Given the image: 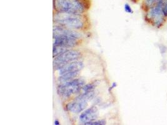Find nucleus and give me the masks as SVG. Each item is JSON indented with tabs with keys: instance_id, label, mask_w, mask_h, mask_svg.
<instances>
[{
	"instance_id": "f257e3e1",
	"label": "nucleus",
	"mask_w": 167,
	"mask_h": 125,
	"mask_svg": "<svg viewBox=\"0 0 167 125\" xmlns=\"http://www.w3.org/2000/svg\"><path fill=\"white\" fill-rule=\"evenodd\" d=\"M54 21L61 26L70 29H81L84 26L80 15L58 12L54 16Z\"/></svg>"
},
{
	"instance_id": "f03ea898",
	"label": "nucleus",
	"mask_w": 167,
	"mask_h": 125,
	"mask_svg": "<svg viewBox=\"0 0 167 125\" xmlns=\"http://www.w3.org/2000/svg\"><path fill=\"white\" fill-rule=\"evenodd\" d=\"M145 18L146 22L155 29H161L165 26L167 22V19L163 15L161 0L153 6L145 11Z\"/></svg>"
},
{
	"instance_id": "7ed1b4c3",
	"label": "nucleus",
	"mask_w": 167,
	"mask_h": 125,
	"mask_svg": "<svg viewBox=\"0 0 167 125\" xmlns=\"http://www.w3.org/2000/svg\"><path fill=\"white\" fill-rule=\"evenodd\" d=\"M85 82L80 78H75L68 81L61 83L57 86V93L60 96L69 98L75 94L78 93L82 90Z\"/></svg>"
},
{
	"instance_id": "20e7f679",
	"label": "nucleus",
	"mask_w": 167,
	"mask_h": 125,
	"mask_svg": "<svg viewBox=\"0 0 167 125\" xmlns=\"http://www.w3.org/2000/svg\"><path fill=\"white\" fill-rule=\"evenodd\" d=\"M53 4L58 12L80 15L85 11V7L80 0H54Z\"/></svg>"
},
{
	"instance_id": "39448f33",
	"label": "nucleus",
	"mask_w": 167,
	"mask_h": 125,
	"mask_svg": "<svg viewBox=\"0 0 167 125\" xmlns=\"http://www.w3.org/2000/svg\"><path fill=\"white\" fill-rule=\"evenodd\" d=\"M93 91L83 92L66 105V109L73 113H81L87 107L88 101L93 98Z\"/></svg>"
},
{
	"instance_id": "423d86ee",
	"label": "nucleus",
	"mask_w": 167,
	"mask_h": 125,
	"mask_svg": "<svg viewBox=\"0 0 167 125\" xmlns=\"http://www.w3.org/2000/svg\"><path fill=\"white\" fill-rule=\"evenodd\" d=\"M80 57H81V54L80 52L78 51L69 49L64 53L54 58L53 67L56 70H58L66 64L74 61L78 60Z\"/></svg>"
},
{
	"instance_id": "0eeeda50",
	"label": "nucleus",
	"mask_w": 167,
	"mask_h": 125,
	"mask_svg": "<svg viewBox=\"0 0 167 125\" xmlns=\"http://www.w3.org/2000/svg\"><path fill=\"white\" fill-rule=\"evenodd\" d=\"M53 46H59L71 48L78 45L77 38L65 35H53Z\"/></svg>"
},
{
	"instance_id": "6e6552de",
	"label": "nucleus",
	"mask_w": 167,
	"mask_h": 125,
	"mask_svg": "<svg viewBox=\"0 0 167 125\" xmlns=\"http://www.w3.org/2000/svg\"><path fill=\"white\" fill-rule=\"evenodd\" d=\"M84 67V64L83 61L79 60H76L64 65L63 67L58 69L59 75H64L68 73H73V72H80Z\"/></svg>"
},
{
	"instance_id": "1a4fd4ad",
	"label": "nucleus",
	"mask_w": 167,
	"mask_h": 125,
	"mask_svg": "<svg viewBox=\"0 0 167 125\" xmlns=\"http://www.w3.org/2000/svg\"><path fill=\"white\" fill-rule=\"evenodd\" d=\"M98 117V110L96 106H92L82 112L80 115V120L84 124L88 122L96 120Z\"/></svg>"
},
{
	"instance_id": "9d476101",
	"label": "nucleus",
	"mask_w": 167,
	"mask_h": 125,
	"mask_svg": "<svg viewBox=\"0 0 167 125\" xmlns=\"http://www.w3.org/2000/svg\"><path fill=\"white\" fill-rule=\"evenodd\" d=\"M79 73H80V72H73V73H68L60 75V76L58 78V81L61 83L72 80V79L77 78L79 75Z\"/></svg>"
},
{
	"instance_id": "9b49d317",
	"label": "nucleus",
	"mask_w": 167,
	"mask_h": 125,
	"mask_svg": "<svg viewBox=\"0 0 167 125\" xmlns=\"http://www.w3.org/2000/svg\"><path fill=\"white\" fill-rule=\"evenodd\" d=\"M69 49H70L68 48H65V47L59 46H53V58L56 57L61 54L64 53L65 52L67 51Z\"/></svg>"
},
{
	"instance_id": "f8f14e48",
	"label": "nucleus",
	"mask_w": 167,
	"mask_h": 125,
	"mask_svg": "<svg viewBox=\"0 0 167 125\" xmlns=\"http://www.w3.org/2000/svg\"><path fill=\"white\" fill-rule=\"evenodd\" d=\"M160 0H143V8L145 11H147L151 7L153 6L157 3H158Z\"/></svg>"
},
{
	"instance_id": "ddd939ff",
	"label": "nucleus",
	"mask_w": 167,
	"mask_h": 125,
	"mask_svg": "<svg viewBox=\"0 0 167 125\" xmlns=\"http://www.w3.org/2000/svg\"><path fill=\"white\" fill-rule=\"evenodd\" d=\"M161 7L163 15L167 19V0H161Z\"/></svg>"
},
{
	"instance_id": "4468645a",
	"label": "nucleus",
	"mask_w": 167,
	"mask_h": 125,
	"mask_svg": "<svg viewBox=\"0 0 167 125\" xmlns=\"http://www.w3.org/2000/svg\"><path fill=\"white\" fill-rule=\"evenodd\" d=\"M95 88V84H88V85H85L82 88V90L83 92H90L93 91V89Z\"/></svg>"
},
{
	"instance_id": "2eb2a0df",
	"label": "nucleus",
	"mask_w": 167,
	"mask_h": 125,
	"mask_svg": "<svg viewBox=\"0 0 167 125\" xmlns=\"http://www.w3.org/2000/svg\"><path fill=\"white\" fill-rule=\"evenodd\" d=\"M86 125H104L106 124V121L105 120H98V121H93L88 122V123H84Z\"/></svg>"
},
{
	"instance_id": "dca6fc26",
	"label": "nucleus",
	"mask_w": 167,
	"mask_h": 125,
	"mask_svg": "<svg viewBox=\"0 0 167 125\" xmlns=\"http://www.w3.org/2000/svg\"><path fill=\"white\" fill-rule=\"evenodd\" d=\"M158 47H159V49H160V51L161 55H163L166 53L167 47L165 46V45H163V44H160V45H158Z\"/></svg>"
},
{
	"instance_id": "f3484780",
	"label": "nucleus",
	"mask_w": 167,
	"mask_h": 125,
	"mask_svg": "<svg viewBox=\"0 0 167 125\" xmlns=\"http://www.w3.org/2000/svg\"><path fill=\"white\" fill-rule=\"evenodd\" d=\"M124 11H125V12H127V13H129V14L133 13V11L132 8H131V6H130L129 4L126 3L125 5H124Z\"/></svg>"
},
{
	"instance_id": "a211bd4d",
	"label": "nucleus",
	"mask_w": 167,
	"mask_h": 125,
	"mask_svg": "<svg viewBox=\"0 0 167 125\" xmlns=\"http://www.w3.org/2000/svg\"><path fill=\"white\" fill-rule=\"evenodd\" d=\"M55 124H59V121L58 120H55Z\"/></svg>"
}]
</instances>
